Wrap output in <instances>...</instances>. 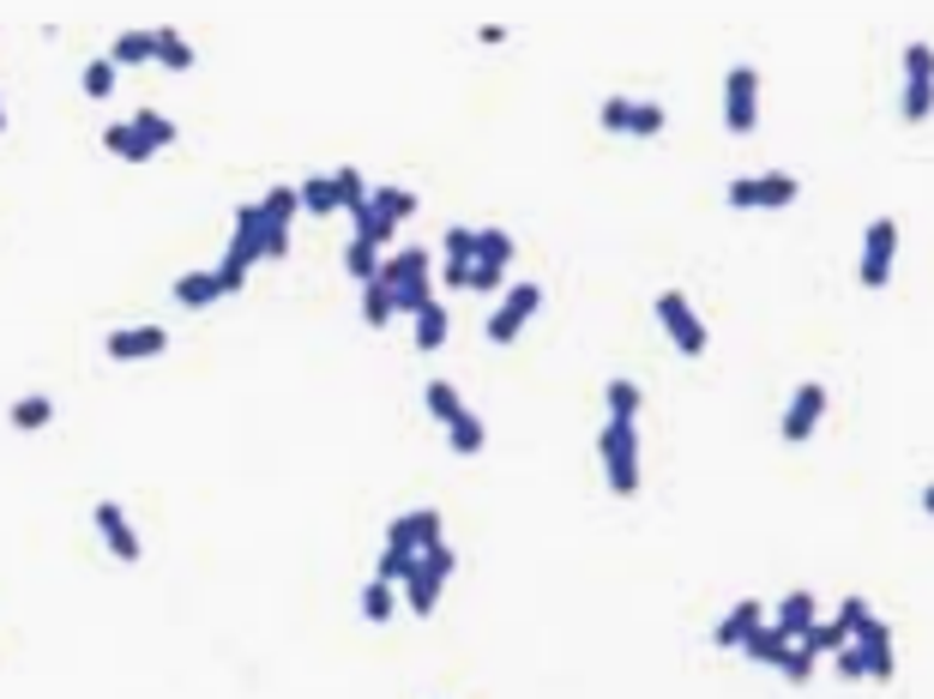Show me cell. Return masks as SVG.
<instances>
[{"label": "cell", "mask_w": 934, "mask_h": 699, "mask_svg": "<svg viewBox=\"0 0 934 699\" xmlns=\"http://www.w3.org/2000/svg\"><path fill=\"white\" fill-rule=\"evenodd\" d=\"M380 284L392 290V308L416 320V314L434 302V260H428V248H392L387 260H380Z\"/></svg>", "instance_id": "obj_1"}, {"label": "cell", "mask_w": 934, "mask_h": 699, "mask_svg": "<svg viewBox=\"0 0 934 699\" xmlns=\"http://www.w3.org/2000/svg\"><path fill=\"white\" fill-rule=\"evenodd\" d=\"M597 459H604V482L609 494H639V423H627V416H609L604 428H597Z\"/></svg>", "instance_id": "obj_2"}, {"label": "cell", "mask_w": 934, "mask_h": 699, "mask_svg": "<svg viewBox=\"0 0 934 699\" xmlns=\"http://www.w3.org/2000/svg\"><path fill=\"white\" fill-rule=\"evenodd\" d=\"M458 574V555H453V543H434V549H422L416 555V567L404 574V585H399V603L411 609V615H434L441 609V591H446V579Z\"/></svg>", "instance_id": "obj_3"}, {"label": "cell", "mask_w": 934, "mask_h": 699, "mask_svg": "<svg viewBox=\"0 0 934 699\" xmlns=\"http://www.w3.org/2000/svg\"><path fill=\"white\" fill-rule=\"evenodd\" d=\"M658 320H663L670 345L682 350L687 362H699V356L712 350V326L699 320V308L687 302V290H658Z\"/></svg>", "instance_id": "obj_4"}, {"label": "cell", "mask_w": 934, "mask_h": 699, "mask_svg": "<svg viewBox=\"0 0 934 699\" xmlns=\"http://www.w3.org/2000/svg\"><path fill=\"white\" fill-rule=\"evenodd\" d=\"M892 265H899V218H875L862 230V248H856V284L887 290Z\"/></svg>", "instance_id": "obj_5"}, {"label": "cell", "mask_w": 934, "mask_h": 699, "mask_svg": "<svg viewBox=\"0 0 934 699\" xmlns=\"http://www.w3.org/2000/svg\"><path fill=\"white\" fill-rule=\"evenodd\" d=\"M597 127L604 133H621V139H658L670 116H663V103H651V97H604L597 103Z\"/></svg>", "instance_id": "obj_6"}, {"label": "cell", "mask_w": 934, "mask_h": 699, "mask_svg": "<svg viewBox=\"0 0 934 699\" xmlns=\"http://www.w3.org/2000/svg\"><path fill=\"white\" fill-rule=\"evenodd\" d=\"M796 194H802V182L790 170H765V175H736L724 199L736 211H778V206H796Z\"/></svg>", "instance_id": "obj_7"}, {"label": "cell", "mask_w": 934, "mask_h": 699, "mask_svg": "<svg viewBox=\"0 0 934 699\" xmlns=\"http://www.w3.org/2000/svg\"><path fill=\"white\" fill-rule=\"evenodd\" d=\"M899 116L911 121V127L934 116V43H904V91H899Z\"/></svg>", "instance_id": "obj_8"}, {"label": "cell", "mask_w": 934, "mask_h": 699, "mask_svg": "<svg viewBox=\"0 0 934 699\" xmlns=\"http://www.w3.org/2000/svg\"><path fill=\"white\" fill-rule=\"evenodd\" d=\"M536 308H543V284H536V277H519V284L501 296V308L489 314V326H482V332H489V345H513L524 326H531Z\"/></svg>", "instance_id": "obj_9"}, {"label": "cell", "mask_w": 934, "mask_h": 699, "mask_svg": "<svg viewBox=\"0 0 934 699\" xmlns=\"http://www.w3.org/2000/svg\"><path fill=\"white\" fill-rule=\"evenodd\" d=\"M724 127L729 133H753L760 127V67H729V79H724Z\"/></svg>", "instance_id": "obj_10"}, {"label": "cell", "mask_w": 934, "mask_h": 699, "mask_svg": "<svg viewBox=\"0 0 934 699\" xmlns=\"http://www.w3.org/2000/svg\"><path fill=\"white\" fill-rule=\"evenodd\" d=\"M302 211V194L296 182H278L272 194L260 199V236H265V260H284L290 253V223H296Z\"/></svg>", "instance_id": "obj_11"}, {"label": "cell", "mask_w": 934, "mask_h": 699, "mask_svg": "<svg viewBox=\"0 0 934 699\" xmlns=\"http://www.w3.org/2000/svg\"><path fill=\"white\" fill-rule=\"evenodd\" d=\"M821 416H826V380H802V386L790 392V404H784L778 435H784L790 447H808V435L821 428Z\"/></svg>", "instance_id": "obj_12"}, {"label": "cell", "mask_w": 934, "mask_h": 699, "mask_svg": "<svg viewBox=\"0 0 934 699\" xmlns=\"http://www.w3.org/2000/svg\"><path fill=\"white\" fill-rule=\"evenodd\" d=\"M91 525H97V537L109 543L115 561H127V567L145 561V543H139V531H133V518H127L121 501H97V506H91Z\"/></svg>", "instance_id": "obj_13"}, {"label": "cell", "mask_w": 934, "mask_h": 699, "mask_svg": "<svg viewBox=\"0 0 934 699\" xmlns=\"http://www.w3.org/2000/svg\"><path fill=\"white\" fill-rule=\"evenodd\" d=\"M513 253H519V241L507 236V230H495V223H489V230H477V265H470V290H501Z\"/></svg>", "instance_id": "obj_14"}, {"label": "cell", "mask_w": 934, "mask_h": 699, "mask_svg": "<svg viewBox=\"0 0 934 699\" xmlns=\"http://www.w3.org/2000/svg\"><path fill=\"white\" fill-rule=\"evenodd\" d=\"M434 543H446V525H441V513H434V506L399 513V518L387 525V549H399V555H422V549H434Z\"/></svg>", "instance_id": "obj_15"}, {"label": "cell", "mask_w": 934, "mask_h": 699, "mask_svg": "<svg viewBox=\"0 0 934 699\" xmlns=\"http://www.w3.org/2000/svg\"><path fill=\"white\" fill-rule=\"evenodd\" d=\"M104 350H109V362H151V356L170 350V332L163 326H109Z\"/></svg>", "instance_id": "obj_16"}, {"label": "cell", "mask_w": 934, "mask_h": 699, "mask_svg": "<svg viewBox=\"0 0 934 699\" xmlns=\"http://www.w3.org/2000/svg\"><path fill=\"white\" fill-rule=\"evenodd\" d=\"M772 627L784 633L790 645H808V633L821 627V603H814V591H790V597H778Z\"/></svg>", "instance_id": "obj_17"}, {"label": "cell", "mask_w": 934, "mask_h": 699, "mask_svg": "<svg viewBox=\"0 0 934 699\" xmlns=\"http://www.w3.org/2000/svg\"><path fill=\"white\" fill-rule=\"evenodd\" d=\"M765 615H772V609H760V597H741V603H729V615L712 627V645H718V652H741V645H748V633L765 627Z\"/></svg>", "instance_id": "obj_18"}, {"label": "cell", "mask_w": 934, "mask_h": 699, "mask_svg": "<svg viewBox=\"0 0 934 699\" xmlns=\"http://www.w3.org/2000/svg\"><path fill=\"white\" fill-rule=\"evenodd\" d=\"M856 645H862L868 681H892V676H899V652H892V627H887V621H875Z\"/></svg>", "instance_id": "obj_19"}, {"label": "cell", "mask_w": 934, "mask_h": 699, "mask_svg": "<svg viewBox=\"0 0 934 699\" xmlns=\"http://www.w3.org/2000/svg\"><path fill=\"white\" fill-rule=\"evenodd\" d=\"M446 447H453L458 459H477V452L489 447V428H482V416L470 411V404L453 416V423H446Z\"/></svg>", "instance_id": "obj_20"}, {"label": "cell", "mask_w": 934, "mask_h": 699, "mask_svg": "<svg viewBox=\"0 0 934 699\" xmlns=\"http://www.w3.org/2000/svg\"><path fill=\"white\" fill-rule=\"evenodd\" d=\"M368 206H374V211H380V218H387V223H411L422 199L411 194V187H392V182H374V187H368Z\"/></svg>", "instance_id": "obj_21"}, {"label": "cell", "mask_w": 934, "mask_h": 699, "mask_svg": "<svg viewBox=\"0 0 934 699\" xmlns=\"http://www.w3.org/2000/svg\"><path fill=\"white\" fill-rule=\"evenodd\" d=\"M7 423L19 428V435H36V428L55 423V398H48V392H24V398H12Z\"/></svg>", "instance_id": "obj_22"}, {"label": "cell", "mask_w": 934, "mask_h": 699, "mask_svg": "<svg viewBox=\"0 0 934 699\" xmlns=\"http://www.w3.org/2000/svg\"><path fill=\"white\" fill-rule=\"evenodd\" d=\"M296 194H302V211H308V218H332V211H344L338 182H332V175H302Z\"/></svg>", "instance_id": "obj_23"}, {"label": "cell", "mask_w": 934, "mask_h": 699, "mask_svg": "<svg viewBox=\"0 0 934 699\" xmlns=\"http://www.w3.org/2000/svg\"><path fill=\"white\" fill-rule=\"evenodd\" d=\"M446 332H453V320H446V302H441V296H434V302H428V308H422V314H416V326H411V338H416V350H422V356H434V350H441V345H446Z\"/></svg>", "instance_id": "obj_24"}, {"label": "cell", "mask_w": 934, "mask_h": 699, "mask_svg": "<svg viewBox=\"0 0 934 699\" xmlns=\"http://www.w3.org/2000/svg\"><path fill=\"white\" fill-rule=\"evenodd\" d=\"M151 48H158V67H170V73L194 67V43H187L175 24H158V31H151Z\"/></svg>", "instance_id": "obj_25"}, {"label": "cell", "mask_w": 934, "mask_h": 699, "mask_svg": "<svg viewBox=\"0 0 934 699\" xmlns=\"http://www.w3.org/2000/svg\"><path fill=\"white\" fill-rule=\"evenodd\" d=\"M741 657H753V664H772V669H784V664H790V640H784V633L772 627V621H765L760 633H748V645H741Z\"/></svg>", "instance_id": "obj_26"}, {"label": "cell", "mask_w": 934, "mask_h": 699, "mask_svg": "<svg viewBox=\"0 0 934 699\" xmlns=\"http://www.w3.org/2000/svg\"><path fill=\"white\" fill-rule=\"evenodd\" d=\"M356 609H362V621H392L399 615V585H387V579H368L362 585V597H356Z\"/></svg>", "instance_id": "obj_27"}, {"label": "cell", "mask_w": 934, "mask_h": 699, "mask_svg": "<svg viewBox=\"0 0 934 699\" xmlns=\"http://www.w3.org/2000/svg\"><path fill=\"white\" fill-rule=\"evenodd\" d=\"M104 145L115 151V157H127V163H151V157H158V151L139 139L133 121H109V127H104Z\"/></svg>", "instance_id": "obj_28"}, {"label": "cell", "mask_w": 934, "mask_h": 699, "mask_svg": "<svg viewBox=\"0 0 934 699\" xmlns=\"http://www.w3.org/2000/svg\"><path fill=\"white\" fill-rule=\"evenodd\" d=\"M217 296H224V290H217V272H182L175 277V302H182V308H211Z\"/></svg>", "instance_id": "obj_29"}, {"label": "cell", "mask_w": 934, "mask_h": 699, "mask_svg": "<svg viewBox=\"0 0 934 699\" xmlns=\"http://www.w3.org/2000/svg\"><path fill=\"white\" fill-rule=\"evenodd\" d=\"M604 404H609V416H627V423H639V404H645V392H639V380H627V374H609V386H604Z\"/></svg>", "instance_id": "obj_30"}, {"label": "cell", "mask_w": 934, "mask_h": 699, "mask_svg": "<svg viewBox=\"0 0 934 699\" xmlns=\"http://www.w3.org/2000/svg\"><path fill=\"white\" fill-rule=\"evenodd\" d=\"M109 61H115V67H145V61H158L151 31H121V36L109 43Z\"/></svg>", "instance_id": "obj_31"}, {"label": "cell", "mask_w": 934, "mask_h": 699, "mask_svg": "<svg viewBox=\"0 0 934 699\" xmlns=\"http://www.w3.org/2000/svg\"><path fill=\"white\" fill-rule=\"evenodd\" d=\"M133 127H139V139H145L151 151H163V145H175V139H182V127L163 116V109H133Z\"/></svg>", "instance_id": "obj_32"}, {"label": "cell", "mask_w": 934, "mask_h": 699, "mask_svg": "<svg viewBox=\"0 0 934 699\" xmlns=\"http://www.w3.org/2000/svg\"><path fill=\"white\" fill-rule=\"evenodd\" d=\"M422 411H428L434 423H453V416L465 411V398H458L453 380H428V386H422Z\"/></svg>", "instance_id": "obj_33"}, {"label": "cell", "mask_w": 934, "mask_h": 699, "mask_svg": "<svg viewBox=\"0 0 934 699\" xmlns=\"http://www.w3.org/2000/svg\"><path fill=\"white\" fill-rule=\"evenodd\" d=\"M350 223H356V241H368V248H387V241H392V230H399V223H387V218H380V211L374 206H368V199H362V206H356L350 211Z\"/></svg>", "instance_id": "obj_34"}, {"label": "cell", "mask_w": 934, "mask_h": 699, "mask_svg": "<svg viewBox=\"0 0 934 699\" xmlns=\"http://www.w3.org/2000/svg\"><path fill=\"white\" fill-rule=\"evenodd\" d=\"M832 621H838V627H844V640H862V633L875 627L880 615H875V609H868V597H856V591H850V597H844V603H838V615H832Z\"/></svg>", "instance_id": "obj_35"}, {"label": "cell", "mask_w": 934, "mask_h": 699, "mask_svg": "<svg viewBox=\"0 0 934 699\" xmlns=\"http://www.w3.org/2000/svg\"><path fill=\"white\" fill-rule=\"evenodd\" d=\"M344 272H350L356 284L368 290V284H374V277H380V253L368 248V241H356V236H350V248H344Z\"/></svg>", "instance_id": "obj_36"}, {"label": "cell", "mask_w": 934, "mask_h": 699, "mask_svg": "<svg viewBox=\"0 0 934 699\" xmlns=\"http://www.w3.org/2000/svg\"><path fill=\"white\" fill-rule=\"evenodd\" d=\"M115 61L109 55H97V61H85V73H79V85H85V97H97V103H104V97L115 91Z\"/></svg>", "instance_id": "obj_37"}, {"label": "cell", "mask_w": 934, "mask_h": 699, "mask_svg": "<svg viewBox=\"0 0 934 699\" xmlns=\"http://www.w3.org/2000/svg\"><path fill=\"white\" fill-rule=\"evenodd\" d=\"M392 314H399V308H392V290L374 277V284L362 290V326H374V332H380V326H387Z\"/></svg>", "instance_id": "obj_38"}, {"label": "cell", "mask_w": 934, "mask_h": 699, "mask_svg": "<svg viewBox=\"0 0 934 699\" xmlns=\"http://www.w3.org/2000/svg\"><path fill=\"white\" fill-rule=\"evenodd\" d=\"M332 182H338V199H344V211H356V206L368 199V182H362V170H356V163L332 170Z\"/></svg>", "instance_id": "obj_39"}, {"label": "cell", "mask_w": 934, "mask_h": 699, "mask_svg": "<svg viewBox=\"0 0 934 699\" xmlns=\"http://www.w3.org/2000/svg\"><path fill=\"white\" fill-rule=\"evenodd\" d=\"M814 664H821V657L808 652V645H790V664L778 669V676L790 681V688H808V676H814Z\"/></svg>", "instance_id": "obj_40"}, {"label": "cell", "mask_w": 934, "mask_h": 699, "mask_svg": "<svg viewBox=\"0 0 934 699\" xmlns=\"http://www.w3.org/2000/svg\"><path fill=\"white\" fill-rule=\"evenodd\" d=\"M446 260L477 265V230H470V223H453V230H446Z\"/></svg>", "instance_id": "obj_41"}, {"label": "cell", "mask_w": 934, "mask_h": 699, "mask_svg": "<svg viewBox=\"0 0 934 699\" xmlns=\"http://www.w3.org/2000/svg\"><path fill=\"white\" fill-rule=\"evenodd\" d=\"M832 664H838V676L844 681H868V664H862V645H838V652H832Z\"/></svg>", "instance_id": "obj_42"}, {"label": "cell", "mask_w": 934, "mask_h": 699, "mask_svg": "<svg viewBox=\"0 0 934 699\" xmlns=\"http://www.w3.org/2000/svg\"><path fill=\"white\" fill-rule=\"evenodd\" d=\"M838 645H850V640H844V627H838V621H821V627L808 633V652H814V657H832Z\"/></svg>", "instance_id": "obj_43"}, {"label": "cell", "mask_w": 934, "mask_h": 699, "mask_svg": "<svg viewBox=\"0 0 934 699\" xmlns=\"http://www.w3.org/2000/svg\"><path fill=\"white\" fill-rule=\"evenodd\" d=\"M477 43H489V48H501V43H507V31H501V24H482V31H477Z\"/></svg>", "instance_id": "obj_44"}, {"label": "cell", "mask_w": 934, "mask_h": 699, "mask_svg": "<svg viewBox=\"0 0 934 699\" xmlns=\"http://www.w3.org/2000/svg\"><path fill=\"white\" fill-rule=\"evenodd\" d=\"M923 513L934 518V482H928V489H923Z\"/></svg>", "instance_id": "obj_45"}, {"label": "cell", "mask_w": 934, "mask_h": 699, "mask_svg": "<svg viewBox=\"0 0 934 699\" xmlns=\"http://www.w3.org/2000/svg\"><path fill=\"white\" fill-rule=\"evenodd\" d=\"M0 133H7V103H0Z\"/></svg>", "instance_id": "obj_46"}]
</instances>
